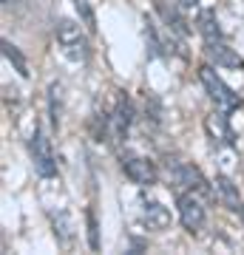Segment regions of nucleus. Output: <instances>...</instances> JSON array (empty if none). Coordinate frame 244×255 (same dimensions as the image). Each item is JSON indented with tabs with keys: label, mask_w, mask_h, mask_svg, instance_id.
<instances>
[{
	"label": "nucleus",
	"mask_w": 244,
	"mask_h": 255,
	"mask_svg": "<svg viewBox=\"0 0 244 255\" xmlns=\"http://www.w3.org/2000/svg\"><path fill=\"white\" fill-rule=\"evenodd\" d=\"M82 26V23H80ZM68 17H60L54 23V37H57V46L63 48V54L71 60V63H85L91 54V46H88V37L85 31Z\"/></svg>",
	"instance_id": "1"
},
{
	"label": "nucleus",
	"mask_w": 244,
	"mask_h": 255,
	"mask_svg": "<svg viewBox=\"0 0 244 255\" xmlns=\"http://www.w3.org/2000/svg\"><path fill=\"white\" fill-rule=\"evenodd\" d=\"M199 80L202 85H205V91H208V97L213 102H216V108L219 111H225V114H230V111H239L242 108V97L227 85L222 77H219L210 65H202L199 68Z\"/></svg>",
	"instance_id": "2"
},
{
	"label": "nucleus",
	"mask_w": 244,
	"mask_h": 255,
	"mask_svg": "<svg viewBox=\"0 0 244 255\" xmlns=\"http://www.w3.org/2000/svg\"><path fill=\"white\" fill-rule=\"evenodd\" d=\"M28 153H31V164H34V173L43 179H54L57 176V162L51 153V142L43 133V128L34 125V133L28 139Z\"/></svg>",
	"instance_id": "3"
},
{
	"label": "nucleus",
	"mask_w": 244,
	"mask_h": 255,
	"mask_svg": "<svg viewBox=\"0 0 244 255\" xmlns=\"http://www.w3.org/2000/svg\"><path fill=\"white\" fill-rule=\"evenodd\" d=\"M176 210H179V221L185 224L188 233H199L205 227V207H202L199 196L190 190V193H179L176 196Z\"/></svg>",
	"instance_id": "4"
},
{
	"label": "nucleus",
	"mask_w": 244,
	"mask_h": 255,
	"mask_svg": "<svg viewBox=\"0 0 244 255\" xmlns=\"http://www.w3.org/2000/svg\"><path fill=\"white\" fill-rule=\"evenodd\" d=\"M168 173L176 184L182 187H190L193 193H202V196H210V182L202 176L199 167H193V164H185V162H168Z\"/></svg>",
	"instance_id": "5"
},
{
	"label": "nucleus",
	"mask_w": 244,
	"mask_h": 255,
	"mask_svg": "<svg viewBox=\"0 0 244 255\" xmlns=\"http://www.w3.org/2000/svg\"><path fill=\"white\" fill-rule=\"evenodd\" d=\"M122 170L125 176L131 179L134 184L139 187H151L156 184V164L151 159H145V156H134V153H122Z\"/></svg>",
	"instance_id": "6"
},
{
	"label": "nucleus",
	"mask_w": 244,
	"mask_h": 255,
	"mask_svg": "<svg viewBox=\"0 0 244 255\" xmlns=\"http://www.w3.org/2000/svg\"><path fill=\"white\" fill-rule=\"evenodd\" d=\"M154 9H156V14L162 17V23L171 28L173 34H179V37L190 34L188 20H185V14H182L179 0H154Z\"/></svg>",
	"instance_id": "7"
},
{
	"label": "nucleus",
	"mask_w": 244,
	"mask_h": 255,
	"mask_svg": "<svg viewBox=\"0 0 244 255\" xmlns=\"http://www.w3.org/2000/svg\"><path fill=\"white\" fill-rule=\"evenodd\" d=\"M131 125H134V102H131V97L122 91L119 100H117V111H114V117H111L114 139H125L128 130H131Z\"/></svg>",
	"instance_id": "8"
},
{
	"label": "nucleus",
	"mask_w": 244,
	"mask_h": 255,
	"mask_svg": "<svg viewBox=\"0 0 244 255\" xmlns=\"http://www.w3.org/2000/svg\"><path fill=\"white\" fill-rule=\"evenodd\" d=\"M142 224L148 230H168L171 227V210L165 207L162 201H154V199H145L142 201Z\"/></svg>",
	"instance_id": "9"
},
{
	"label": "nucleus",
	"mask_w": 244,
	"mask_h": 255,
	"mask_svg": "<svg viewBox=\"0 0 244 255\" xmlns=\"http://www.w3.org/2000/svg\"><path fill=\"white\" fill-rule=\"evenodd\" d=\"M205 51H208V57H210L216 65H222V68H230V71H239V68H244V60L236 54L230 46H227L225 40L205 43Z\"/></svg>",
	"instance_id": "10"
},
{
	"label": "nucleus",
	"mask_w": 244,
	"mask_h": 255,
	"mask_svg": "<svg viewBox=\"0 0 244 255\" xmlns=\"http://www.w3.org/2000/svg\"><path fill=\"white\" fill-rule=\"evenodd\" d=\"M213 184H216V193H219V199H222V204H225L230 213L244 216V199H242V193H239V187L233 184V179H227L225 173H219L216 179H213Z\"/></svg>",
	"instance_id": "11"
},
{
	"label": "nucleus",
	"mask_w": 244,
	"mask_h": 255,
	"mask_svg": "<svg viewBox=\"0 0 244 255\" xmlns=\"http://www.w3.org/2000/svg\"><path fill=\"white\" fill-rule=\"evenodd\" d=\"M199 31H202V37H205V43L222 40V28H219V20H216V11L213 9L199 11Z\"/></svg>",
	"instance_id": "12"
},
{
	"label": "nucleus",
	"mask_w": 244,
	"mask_h": 255,
	"mask_svg": "<svg viewBox=\"0 0 244 255\" xmlns=\"http://www.w3.org/2000/svg\"><path fill=\"white\" fill-rule=\"evenodd\" d=\"M0 48H3L6 63H11V68H14L23 80H28V63H26V57H23V51H20L17 46H11L9 40H3V43H0Z\"/></svg>",
	"instance_id": "13"
},
{
	"label": "nucleus",
	"mask_w": 244,
	"mask_h": 255,
	"mask_svg": "<svg viewBox=\"0 0 244 255\" xmlns=\"http://www.w3.org/2000/svg\"><path fill=\"white\" fill-rule=\"evenodd\" d=\"M74 9L80 14V23L85 26V31H97V14H94L88 0H74Z\"/></svg>",
	"instance_id": "14"
},
{
	"label": "nucleus",
	"mask_w": 244,
	"mask_h": 255,
	"mask_svg": "<svg viewBox=\"0 0 244 255\" xmlns=\"http://www.w3.org/2000/svg\"><path fill=\"white\" fill-rule=\"evenodd\" d=\"M48 117H51V125L54 130L60 128V85H48Z\"/></svg>",
	"instance_id": "15"
},
{
	"label": "nucleus",
	"mask_w": 244,
	"mask_h": 255,
	"mask_svg": "<svg viewBox=\"0 0 244 255\" xmlns=\"http://www.w3.org/2000/svg\"><path fill=\"white\" fill-rule=\"evenodd\" d=\"M54 236L63 247L71 244V227H68V216L65 213H57L54 216Z\"/></svg>",
	"instance_id": "16"
},
{
	"label": "nucleus",
	"mask_w": 244,
	"mask_h": 255,
	"mask_svg": "<svg viewBox=\"0 0 244 255\" xmlns=\"http://www.w3.org/2000/svg\"><path fill=\"white\" fill-rule=\"evenodd\" d=\"M85 224H88V247L97 253V250H100V227H97L94 210H85Z\"/></svg>",
	"instance_id": "17"
},
{
	"label": "nucleus",
	"mask_w": 244,
	"mask_h": 255,
	"mask_svg": "<svg viewBox=\"0 0 244 255\" xmlns=\"http://www.w3.org/2000/svg\"><path fill=\"white\" fill-rule=\"evenodd\" d=\"M145 40H148V48H151V54L154 57H162V43H159V37H156V28L151 23H145Z\"/></svg>",
	"instance_id": "18"
},
{
	"label": "nucleus",
	"mask_w": 244,
	"mask_h": 255,
	"mask_svg": "<svg viewBox=\"0 0 244 255\" xmlns=\"http://www.w3.org/2000/svg\"><path fill=\"white\" fill-rule=\"evenodd\" d=\"M179 6H182V9L193 11V9H199V0H179Z\"/></svg>",
	"instance_id": "19"
}]
</instances>
